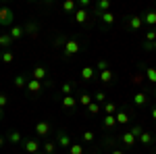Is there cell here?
Wrapping results in <instances>:
<instances>
[{"label":"cell","instance_id":"cell-4","mask_svg":"<svg viewBox=\"0 0 156 154\" xmlns=\"http://www.w3.org/2000/svg\"><path fill=\"white\" fill-rule=\"evenodd\" d=\"M50 129H52V127H50L48 121H37L36 123V133L37 135H48Z\"/></svg>","mask_w":156,"mask_h":154},{"label":"cell","instance_id":"cell-25","mask_svg":"<svg viewBox=\"0 0 156 154\" xmlns=\"http://www.w3.org/2000/svg\"><path fill=\"white\" fill-rule=\"evenodd\" d=\"M77 102H79V104H83V106H90V104H92V96H90V94H81Z\"/></svg>","mask_w":156,"mask_h":154},{"label":"cell","instance_id":"cell-46","mask_svg":"<svg viewBox=\"0 0 156 154\" xmlns=\"http://www.w3.org/2000/svg\"><path fill=\"white\" fill-rule=\"evenodd\" d=\"M152 154H156V150H154V152H152Z\"/></svg>","mask_w":156,"mask_h":154},{"label":"cell","instance_id":"cell-38","mask_svg":"<svg viewBox=\"0 0 156 154\" xmlns=\"http://www.w3.org/2000/svg\"><path fill=\"white\" fill-rule=\"evenodd\" d=\"M6 102H9V98L0 94V108H4V106H6Z\"/></svg>","mask_w":156,"mask_h":154},{"label":"cell","instance_id":"cell-40","mask_svg":"<svg viewBox=\"0 0 156 154\" xmlns=\"http://www.w3.org/2000/svg\"><path fill=\"white\" fill-rule=\"evenodd\" d=\"M150 117H152V119H154V121H156V106L152 108V113H150Z\"/></svg>","mask_w":156,"mask_h":154},{"label":"cell","instance_id":"cell-45","mask_svg":"<svg viewBox=\"0 0 156 154\" xmlns=\"http://www.w3.org/2000/svg\"><path fill=\"white\" fill-rule=\"evenodd\" d=\"M0 119H2V108H0Z\"/></svg>","mask_w":156,"mask_h":154},{"label":"cell","instance_id":"cell-22","mask_svg":"<svg viewBox=\"0 0 156 154\" xmlns=\"http://www.w3.org/2000/svg\"><path fill=\"white\" fill-rule=\"evenodd\" d=\"M81 77H83L85 81L92 79V77H94V69H92V67H83V69H81Z\"/></svg>","mask_w":156,"mask_h":154},{"label":"cell","instance_id":"cell-12","mask_svg":"<svg viewBox=\"0 0 156 154\" xmlns=\"http://www.w3.org/2000/svg\"><path fill=\"white\" fill-rule=\"evenodd\" d=\"M44 77H46V69H44V67H34V77H31V79L42 81Z\"/></svg>","mask_w":156,"mask_h":154},{"label":"cell","instance_id":"cell-18","mask_svg":"<svg viewBox=\"0 0 156 154\" xmlns=\"http://www.w3.org/2000/svg\"><path fill=\"white\" fill-rule=\"evenodd\" d=\"M115 125H117L115 115H106V117H104V127H106V129H110V127H115Z\"/></svg>","mask_w":156,"mask_h":154},{"label":"cell","instance_id":"cell-17","mask_svg":"<svg viewBox=\"0 0 156 154\" xmlns=\"http://www.w3.org/2000/svg\"><path fill=\"white\" fill-rule=\"evenodd\" d=\"M100 17H102V21H104V23H106V25H112V23H115V15H112V13H110V11L102 13Z\"/></svg>","mask_w":156,"mask_h":154},{"label":"cell","instance_id":"cell-31","mask_svg":"<svg viewBox=\"0 0 156 154\" xmlns=\"http://www.w3.org/2000/svg\"><path fill=\"white\" fill-rule=\"evenodd\" d=\"M104 110H106V115H115V113H117V106H115L112 102H106V106H104Z\"/></svg>","mask_w":156,"mask_h":154},{"label":"cell","instance_id":"cell-33","mask_svg":"<svg viewBox=\"0 0 156 154\" xmlns=\"http://www.w3.org/2000/svg\"><path fill=\"white\" fill-rule=\"evenodd\" d=\"M87 110H90L92 115H96V113H100V104H98V102H92V104L87 106Z\"/></svg>","mask_w":156,"mask_h":154},{"label":"cell","instance_id":"cell-11","mask_svg":"<svg viewBox=\"0 0 156 154\" xmlns=\"http://www.w3.org/2000/svg\"><path fill=\"white\" fill-rule=\"evenodd\" d=\"M112 77H115V73L110 71V69L100 71V81H102V83H110V81H112Z\"/></svg>","mask_w":156,"mask_h":154},{"label":"cell","instance_id":"cell-32","mask_svg":"<svg viewBox=\"0 0 156 154\" xmlns=\"http://www.w3.org/2000/svg\"><path fill=\"white\" fill-rule=\"evenodd\" d=\"M62 9H65L67 13L73 11V9H75V2H73V0H65V2H62Z\"/></svg>","mask_w":156,"mask_h":154},{"label":"cell","instance_id":"cell-6","mask_svg":"<svg viewBox=\"0 0 156 154\" xmlns=\"http://www.w3.org/2000/svg\"><path fill=\"white\" fill-rule=\"evenodd\" d=\"M60 104H62V108H67V110H73V108L77 106V100H75L73 96H65V98L60 100Z\"/></svg>","mask_w":156,"mask_h":154},{"label":"cell","instance_id":"cell-35","mask_svg":"<svg viewBox=\"0 0 156 154\" xmlns=\"http://www.w3.org/2000/svg\"><path fill=\"white\" fill-rule=\"evenodd\" d=\"M104 100H106V94H104V92H98V94H96V102H98V104H102Z\"/></svg>","mask_w":156,"mask_h":154},{"label":"cell","instance_id":"cell-34","mask_svg":"<svg viewBox=\"0 0 156 154\" xmlns=\"http://www.w3.org/2000/svg\"><path fill=\"white\" fill-rule=\"evenodd\" d=\"M0 46H11V36H2L0 34Z\"/></svg>","mask_w":156,"mask_h":154},{"label":"cell","instance_id":"cell-20","mask_svg":"<svg viewBox=\"0 0 156 154\" xmlns=\"http://www.w3.org/2000/svg\"><path fill=\"white\" fill-rule=\"evenodd\" d=\"M75 21H77V23H85V21H87V13H85L83 9L77 11V13H75Z\"/></svg>","mask_w":156,"mask_h":154},{"label":"cell","instance_id":"cell-15","mask_svg":"<svg viewBox=\"0 0 156 154\" xmlns=\"http://www.w3.org/2000/svg\"><path fill=\"white\" fill-rule=\"evenodd\" d=\"M23 31H27L31 38H36V36H37V25H36V23H27V25L23 27Z\"/></svg>","mask_w":156,"mask_h":154},{"label":"cell","instance_id":"cell-23","mask_svg":"<svg viewBox=\"0 0 156 154\" xmlns=\"http://www.w3.org/2000/svg\"><path fill=\"white\" fill-rule=\"evenodd\" d=\"M115 119H117V123H121V125H125V123L129 121V115L121 110V113H117V115H115Z\"/></svg>","mask_w":156,"mask_h":154},{"label":"cell","instance_id":"cell-13","mask_svg":"<svg viewBox=\"0 0 156 154\" xmlns=\"http://www.w3.org/2000/svg\"><path fill=\"white\" fill-rule=\"evenodd\" d=\"M142 25H144V21H142V17H137V15H133L131 19H129V27H131V29H140Z\"/></svg>","mask_w":156,"mask_h":154},{"label":"cell","instance_id":"cell-42","mask_svg":"<svg viewBox=\"0 0 156 154\" xmlns=\"http://www.w3.org/2000/svg\"><path fill=\"white\" fill-rule=\"evenodd\" d=\"M152 50H156V40H154V42H152Z\"/></svg>","mask_w":156,"mask_h":154},{"label":"cell","instance_id":"cell-29","mask_svg":"<svg viewBox=\"0 0 156 154\" xmlns=\"http://www.w3.org/2000/svg\"><path fill=\"white\" fill-rule=\"evenodd\" d=\"M69 152H71V154H83V148H81L79 144H71V148H69Z\"/></svg>","mask_w":156,"mask_h":154},{"label":"cell","instance_id":"cell-2","mask_svg":"<svg viewBox=\"0 0 156 154\" xmlns=\"http://www.w3.org/2000/svg\"><path fill=\"white\" fill-rule=\"evenodd\" d=\"M23 148H25V154H40V144L36 140H25Z\"/></svg>","mask_w":156,"mask_h":154},{"label":"cell","instance_id":"cell-30","mask_svg":"<svg viewBox=\"0 0 156 154\" xmlns=\"http://www.w3.org/2000/svg\"><path fill=\"white\" fill-rule=\"evenodd\" d=\"M60 90H62V94H65V96H71V92H73V83H62V88H60Z\"/></svg>","mask_w":156,"mask_h":154},{"label":"cell","instance_id":"cell-21","mask_svg":"<svg viewBox=\"0 0 156 154\" xmlns=\"http://www.w3.org/2000/svg\"><path fill=\"white\" fill-rule=\"evenodd\" d=\"M0 59H2V63H6V65H9V63L15 60V54H12L11 50H6V52H2V54H0Z\"/></svg>","mask_w":156,"mask_h":154},{"label":"cell","instance_id":"cell-27","mask_svg":"<svg viewBox=\"0 0 156 154\" xmlns=\"http://www.w3.org/2000/svg\"><path fill=\"white\" fill-rule=\"evenodd\" d=\"M54 152H56V146H54L52 142L44 144V154H54Z\"/></svg>","mask_w":156,"mask_h":154},{"label":"cell","instance_id":"cell-37","mask_svg":"<svg viewBox=\"0 0 156 154\" xmlns=\"http://www.w3.org/2000/svg\"><path fill=\"white\" fill-rule=\"evenodd\" d=\"M98 67H100V71H104V69H108V63L106 60H98Z\"/></svg>","mask_w":156,"mask_h":154},{"label":"cell","instance_id":"cell-10","mask_svg":"<svg viewBox=\"0 0 156 154\" xmlns=\"http://www.w3.org/2000/svg\"><path fill=\"white\" fill-rule=\"evenodd\" d=\"M58 135V144L62 146V148H71V138L65 133V131H60V133H56Z\"/></svg>","mask_w":156,"mask_h":154},{"label":"cell","instance_id":"cell-39","mask_svg":"<svg viewBox=\"0 0 156 154\" xmlns=\"http://www.w3.org/2000/svg\"><path fill=\"white\" fill-rule=\"evenodd\" d=\"M131 133H133V135H135V138H137V135L142 133V127H137V125H135V127H133V129H131Z\"/></svg>","mask_w":156,"mask_h":154},{"label":"cell","instance_id":"cell-44","mask_svg":"<svg viewBox=\"0 0 156 154\" xmlns=\"http://www.w3.org/2000/svg\"><path fill=\"white\" fill-rule=\"evenodd\" d=\"M90 154H100V152H96V150H94V152H90Z\"/></svg>","mask_w":156,"mask_h":154},{"label":"cell","instance_id":"cell-5","mask_svg":"<svg viewBox=\"0 0 156 154\" xmlns=\"http://www.w3.org/2000/svg\"><path fill=\"white\" fill-rule=\"evenodd\" d=\"M25 88L29 90V94H40V90H42V81H37V79H29Z\"/></svg>","mask_w":156,"mask_h":154},{"label":"cell","instance_id":"cell-16","mask_svg":"<svg viewBox=\"0 0 156 154\" xmlns=\"http://www.w3.org/2000/svg\"><path fill=\"white\" fill-rule=\"evenodd\" d=\"M152 140H154V138H152V133H144V131L140 133V142L144 144V146H150V144H152Z\"/></svg>","mask_w":156,"mask_h":154},{"label":"cell","instance_id":"cell-14","mask_svg":"<svg viewBox=\"0 0 156 154\" xmlns=\"http://www.w3.org/2000/svg\"><path fill=\"white\" fill-rule=\"evenodd\" d=\"M23 27H19V25H15V27H11V40H19V38L23 36Z\"/></svg>","mask_w":156,"mask_h":154},{"label":"cell","instance_id":"cell-19","mask_svg":"<svg viewBox=\"0 0 156 154\" xmlns=\"http://www.w3.org/2000/svg\"><path fill=\"white\" fill-rule=\"evenodd\" d=\"M146 77H148L150 83H156V69L154 67H148V69H146Z\"/></svg>","mask_w":156,"mask_h":154},{"label":"cell","instance_id":"cell-9","mask_svg":"<svg viewBox=\"0 0 156 154\" xmlns=\"http://www.w3.org/2000/svg\"><path fill=\"white\" fill-rule=\"evenodd\" d=\"M142 21L148 23V25H152V27H156V11H148L144 17H142Z\"/></svg>","mask_w":156,"mask_h":154},{"label":"cell","instance_id":"cell-43","mask_svg":"<svg viewBox=\"0 0 156 154\" xmlns=\"http://www.w3.org/2000/svg\"><path fill=\"white\" fill-rule=\"evenodd\" d=\"M2 144H4V140H2V138H0V148H2Z\"/></svg>","mask_w":156,"mask_h":154},{"label":"cell","instance_id":"cell-1","mask_svg":"<svg viewBox=\"0 0 156 154\" xmlns=\"http://www.w3.org/2000/svg\"><path fill=\"white\" fill-rule=\"evenodd\" d=\"M79 42L77 40H67L65 42V56H73V54H77L79 52Z\"/></svg>","mask_w":156,"mask_h":154},{"label":"cell","instance_id":"cell-8","mask_svg":"<svg viewBox=\"0 0 156 154\" xmlns=\"http://www.w3.org/2000/svg\"><path fill=\"white\" fill-rule=\"evenodd\" d=\"M146 102H148V94H146V92H137V94L133 96V104H137V106H144Z\"/></svg>","mask_w":156,"mask_h":154},{"label":"cell","instance_id":"cell-7","mask_svg":"<svg viewBox=\"0 0 156 154\" xmlns=\"http://www.w3.org/2000/svg\"><path fill=\"white\" fill-rule=\"evenodd\" d=\"M121 142L125 144V146H127V148H131L133 144H135V135H133L131 131H125V133H123V135H121Z\"/></svg>","mask_w":156,"mask_h":154},{"label":"cell","instance_id":"cell-41","mask_svg":"<svg viewBox=\"0 0 156 154\" xmlns=\"http://www.w3.org/2000/svg\"><path fill=\"white\" fill-rule=\"evenodd\" d=\"M110 154H125V152H123V150H112Z\"/></svg>","mask_w":156,"mask_h":154},{"label":"cell","instance_id":"cell-3","mask_svg":"<svg viewBox=\"0 0 156 154\" xmlns=\"http://www.w3.org/2000/svg\"><path fill=\"white\" fill-rule=\"evenodd\" d=\"M12 21V11L6 6H0V25H6Z\"/></svg>","mask_w":156,"mask_h":154},{"label":"cell","instance_id":"cell-28","mask_svg":"<svg viewBox=\"0 0 156 154\" xmlns=\"http://www.w3.org/2000/svg\"><path fill=\"white\" fill-rule=\"evenodd\" d=\"M15 85H17V88H25V85H27V79H25L23 75H17V77H15Z\"/></svg>","mask_w":156,"mask_h":154},{"label":"cell","instance_id":"cell-36","mask_svg":"<svg viewBox=\"0 0 156 154\" xmlns=\"http://www.w3.org/2000/svg\"><path fill=\"white\" fill-rule=\"evenodd\" d=\"M83 140L85 142H94V133L92 131H83Z\"/></svg>","mask_w":156,"mask_h":154},{"label":"cell","instance_id":"cell-26","mask_svg":"<svg viewBox=\"0 0 156 154\" xmlns=\"http://www.w3.org/2000/svg\"><path fill=\"white\" fill-rule=\"evenodd\" d=\"M96 9H98V13H106L108 9H110V2H108V0H100Z\"/></svg>","mask_w":156,"mask_h":154},{"label":"cell","instance_id":"cell-24","mask_svg":"<svg viewBox=\"0 0 156 154\" xmlns=\"http://www.w3.org/2000/svg\"><path fill=\"white\" fill-rule=\"evenodd\" d=\"M21 138H23L21 131H11V133H9V140H11L12 144H19V142H21Z\"/></svg>","mask_w":156,"mask_h":154}]
</instances>
